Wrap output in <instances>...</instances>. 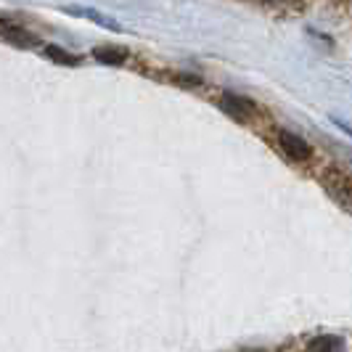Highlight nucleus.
I'll use <instances>...</instances> for the list:
<instances>
[{
  "label": "nucleus",
  "instance_id": "6",
  "mask_svg": "<svg viewBox=\"0 0 352 352\" xmlns=\"http://www.w3.org/2000/svg\"><path fill=\"white\" fill-rule=\"evenodd\" d=\"M45 56H48V58H53L56 64H64V67H77V58H74L72 53L64 51V48H58V45H48V48H45Z\"/></svg>",
  "mask_w": 352,
  "mask_h": 352
},
{
  "label": "nucleus",
  "instance_id": "4",
  "mask_svg": "<svg viewBox=\"0 0 352 352\" xmlns=\"http://www.w3.org/2000/svg\"><path fill=\"white\" fill-rule=\"evenodd\" d=\"M344 342L339 336H318L310 342V352H342Z\"/></svg>",
  "mask_w": 352,
  "mask_h": 352
},
{
  "label": "nucleus",
  "instance_id": "3",
  "mask_svg": "<svg viewBox=\"0 0 352 352\" xmlns=\"http://www.w3.org/2000/svg\"><path fill=\"white\" fill-rule=\"evenodd\" d=\"M93 56L101 61V64H111V67H120V64H124V58H127V51H122V48H93Z\"/></svg>",
  "mask_w": 352,
  "mask_h": 352
},
{
  "label": "nucleus",
  "instance_id": "2",
  "mask_svg": "<svg viewBox=\"0 0 352 352\" xmlns=\"http://www.w3.org/2000/svg\"><path fill=\"white\" fill-rule=\"evenodd\" d=\"M278 143H281V148L294 159V162H302V159L310 157V146L302 141L300 135L289 133V130H281V133H278Z\"/></svg>",
  "mask_w": 352,
  "mask_h": 352
},
{
  "label": "nucleus",
  "instance_id": "1",
  "mask_svg": "<svg viewBox=\"0 0 352 352\" xmlns=\"http://www.w3.org/2000/svg\"><path fill=\"white\" fill-rule=\"evenodd\" d=\"M223 109L228 111L233 120L244 122L249 114L254 111V101H249L244 96H236V93H226V96H223Z\"/></svg>",
  "mask_w": 352,
  "mask_h": 352
},
{
  "label": "nucleus",
  "instance_id": "5",
  "mask_svg": "<svg viewBox=\"0 0 352 352\" xmlns=\"http://www.w3.org/2000/svg\"><path fill=\"white\" fill-rule=\"evenodd\" d=\"M3 37H6L11 45H21V48H32V45H35V37L27 35L24 30H14V27H6V30H3Z\"/></svg>",
  "mask_w": 352,
  "mask_h": 352
}]
</instances>
